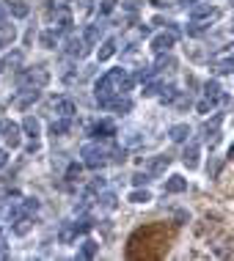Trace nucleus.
<instances>
[{
	"mask_svg": "<svg viewBox=\"0 0 234 261\" xmlns=\"http://www.w3.org/2000/svg\"><path fill=\"white\" fill-rule=\"evenodd\" d=\"M171 165V157L168 154H155L149 162H146V171L152 173V176H160V173H165V168Z\"/></svg>",
	"mask_w": 234,
	"mask_h": 261,
	"instance_id": "obj_7",
	"label": "nucleus"
},
{
	"mask_svg": "<svg viewBox=\"0 0 234 261\" xmlns=\"http://www.w3.org/2000/svg\"><path fill=\"white\" fill-rule=\"evenodd\" d=\"M113 135H116L113 121H96V124L91 127V137H96V140H110Z\"/></svg>",
	"mask_w": 234,
	"mask_h": 261,
	"instance_id": "obj_6",
	"label": "nucleus"
},
{
	"mask_svg": "<svg viewBox=\"0 0 234 261\" xmlns=\"http://www.w3.org/2000/svg\"><path fill=\"white\" fill-rule=\"evenodd\" d=\"M22 130L28 132V137H36L39 132H42V124H39V119H33V116H25V121H22Z\"/></svg>",
	"mask_w": 234,
	"mask_h": 261,
	"instance_id": "obj_27",
	"label": "nucleus"
},
{
	"mask_svg": "<svg viewBox=\"0 0 234 261\" xmlns=\"http://www.w3.org/2000/svg\"><path fill=\"white\" fill-rule=\"evenodd\" d=\"M187 36H190V39H198V36H204L207 30H210V19H190V25H187Z\"/></svg>",
	"mask_w": 234,
	"mask_h": 261,
	"instance_id": "obj_17",
	"label": "nucleus"
},
{
	"mask_svg": "<svg viewBox=\"0 0 234 261\" xmlns=\"http://www.w3.org/2000/svg\"><path fill=\"white\" fill-rule=\"evenodd\" d=\"M80 157H83V165L91 171H99L102 165H108V146H99V143H85L80 148Z\"/></svg>",
	"mask_w": 234,
	"mask_h": 261,
	"instance_id": "obj_2",
	"label": "nucleus"
},
{
	"mask_svg": "<svg viewBox=\"0 0 234 261\" xmlns=\"http://www.w3.org/2000/svg\"><path fill=\"white\" fill-rule=\"evenodd\" d=\"M157 96H160V102L162 105H171V102H174V96H176V88L174 85H160V91H157Z\"/></svg>",
	"mask_w": 234,
	"mask_h": 261,
	"instance_id": "obj_31",
	"label": "nucleus"
},
{
	"mask_svg": "<svg viewBox=\"0 0 234 261\" xmlns=\"http://www.w3.org/2000/svg\"><path fill=\"white\" fill-rule=\"evenodd\" d=\"M116 8V0H105L102 6H99V14H110Z\"/></svg>",
	"mask_w": 234,
	"mask_h": 261,
	"instance_id": "obj_43",
	"label": "nucleus"
},
{
	"mask_svg": "<svg viewBox=\"0 0 234 261\" xmlns=\"http://www.w3.org/2000/svg\"><path fill=\"white\" fill-rule=\"evenodd\" d=\"M0 132H3V137H6V143L11 148L19 146V127L14 121H0Z\"/></svg>",
	"mask_w": 234,
	"mask_h": 261,
	"instance_id": "obj_8",
	"label": "nucleus"
},
{
	"mask_svg": "<svg viewBox=\"0 0 234 261\" xmlns=\"http://www.w3.org/2000/svg\"><path fill=\"white\" fill-rule=\"evenodd\" d=\"M132 85H135V77H132V74H127L124 69L105 71L102 77L96 80V105L102 107V110H108L110 99H113V96H119V94L132 91Z\"/></svg>",
	"mask_w": 234,
	"mask_h": 261,
	"instance_id": "obj_1",
	"label": "nucleus"
},
{
	"mask_svg": "<svg viewBox=\"0 0 234 261\" xmlns=\"http://www.w3.org/2000/svg\"><path fill=\"white\" fill-rule=\"evenodd\" d=\"M53 107H55V113L64 116V119H72L75 110H78V107H75V102L69 99V96H58V99L53 102Z\"/></svg>",
	"mask_w": 234,
	"mask_h": 261,
	"instance_id": "obj_10",
	"label": "nucleus"
},
{
	"mask_svg": "<svg viewBox=\"0 0 234 261\" xmlns=\"http://www.w3.org/2000/svg\"><path fill=\"white\" fill-rule=\"evenodd\" d=\"M6 14H8V3H0V19L6 17Z\"/></svg>",
	"mask_w": 234,
	"mask_h": 261,
	"instance_id": "obj_47",
	"label": "nucleus"
},
{
	"mask_svg": "<svg viewBox=\"0 0 234 261\" xmlns=\"http://www.w3.org/2000/svg\"><path fill=\"white\" fill-rule=\"evenodd\" d=\"M88 3H91V0H88Z\"/></svg>",
	"mask_w": 234,
	"mask_h": 261,
	"instance_id": "obj_49",
	"label": "nucleus"
},
{
	"mask_svg": "<svg viewBox=\"0 0 234 261\" xmlns=\"http://www.w3.org/2000/svg\"><path fill=\"white\" fill-rule=\"evenodd\" d=\"M19 209H22V214H36L39 212V201H36V198H25Z\"/></svg>",
	"mask_w": 234,
	"mask_h": 261,
	"instance_id": "obj_36",
	"label": "nucleus"
},
{
	"mask_svg": "<svg viewBox=\"0 0 234 261\" xmlns=\"http://www.w3.org/2000/svg\"><path fill=\"white\" fill-rule=\"evenodd\" d=\"M47 83H50V71L42 69V66L19 71V85H22V88H44Z\"/></svg>",
	"mask_w": 234,
	"mask_h": 261,
	"instance_id": "obj_3",
	"label": "nucleus"
},
{
	"mask_svg": "<svg viewBox=\"0 0 234 261\" xmlns=\"http://www.w3.org/2000/svg\"><path fill=\"white\" fill-rule=\"evenodd\" d=\"M171 105L179 107V110H187V107H190L193 102H190V96H187L185 91H176V96H174V102H171Z\"/></svg>",
	"mask_w": 234,
	"mask_h": 261,
	"instance_id": "obj_34",
	"label": "nucleus"
},
{
	"mask_svg": "<svg viewBox=\"0 0 234 261\" xmlns=\"http://www.w3.org/2000/svg\"><path fill=\"white\" fill-rule=\"evenodd\" d=\"M215 14H218V8L210 6V3H193L190 6V19H210Z\"/></svg>",
	"mask_w": 234,
	"mask_h": 261,
	"instance_id": "obj_11",
	"label": "nucleus"
},
{
	"mask_svg": "<svg viewBox=\"0 0 234 261\" xmlns=\"http://www.w3.org/2000/svg\"><path fill=\"white\" fill-rule=\"evenodd\" d=\"M66 53L72 55V58H85V55H88V44H85L83 39H69V42H66Z\"/></svg>",
	"mask_w": 234,
	"mask_h": 261,
	"instance_id": "obj_13",
	"label": "nucleus"
},
{
	"mask_svg": "<svg viewBox=\"0 0 234 261\" xmlns=\"http://www.w3.org/2000/svg\"><path fill=\"white\" fill-rule=\"evenodd\" d=\"M80 173H83V165H80V162H72V165L66 168V179H80Z\"/></svg>",
	"mask_w": 234,
	"mask_h": 261,
	"instance_id": "obj_38",
	"label": "nucleus"
},
{
	"mask_svg": "<svg viewBox=\"0 0 234 261\" xmlns=\"http://www.w3.org/2000/svg\"><path fill=\"white\" fill-rule=\"evenodd\" d=\"M232 33H234V25H232Z\"/></svg>",
	"mask_w": 234,
	"mask_h": 261,
	"instance_id": "obj_48",
	"label": "nucleus"
},
{
	"mask_svg": "<svg viewBox=\"0 0 234 261\" xmlns=\"http://www.w3.org/2000/svg\"><path fill=\"white\" fill-rule=\"evenodd\" d=\"M212 71H215V74H232V71H234V55L215 58V61H212Z\"/></svg>",
	"mask_w": 234,
	"mask_h": 261,
	"instance_id": "obj_12",
	"label": "nucleus"
},
{
	"mask_svg": "<svg viewBox=\"0 0 234 261\" xmlns=\"http://www.w3.org/2000/svg\"><path fill=\"white\" fill-rule=\"evenodd\" d=\"M160 58H157V64H155V71H174L176 69V61L171 58L168 53H157Z\"/></svg>",
	"mask_w": 234,
	"mask_h": 261,
	"instance_id": "obj_21",
	"label": "nucleus"
},
{
	"mask_svg": "<svg viewBox=\"0 0 234 261\" xmlns=\"http://www.w3.org/2000/svg\"><path fill=\"white\" fill-rule=\"evenodd\" d=\"M72 11H69V6H61L58 11H55V33L58 36H66V33H72Z\"/></svg>",
	"mask_w": 234,
	"mask_h": 261,
	"instance_id": "obj_4",
	"label": "nucleus"
},
{
	"mask_svg": "<svg viewBox=\"0 0 234 261\" xmlns=\"http://www.w3.org/2000/svg\"><path fill=\"white\" fill-rule=\"evenodd\" d=\"M6 162H8V151H3V148H0V168L6 165Z\"/></svg>",
	"mask_w": 234,
	"mask_h": 261,
	"instance_id": "obj_46",
	"label": "nucleus"
},
{
	"mask_svg": "<svg viewBox=\"0 0 234 261\" xmlns=\"http://www.w3.org/2000/svg\"><path fill=\"white\" fill-rule=\"evenodd\" d=\"M75 239H78V228H75V223H64V226L58 228V242L61 245H72Z\"/></svg>",
	"mask_w": 234,
	"mask_h": 261,
	"instance_id": "obj_15",
	"label": "nucleus"
},
{
	"mask_svg": "<svg viewBox=\"0 0 234 261\" xmlns=\"http://www.w3.org/2000/svg\"><path fill=\"white\" fill-rule=\"evenodd\" d=\"M3 69H19V66H22V53H19V50H14V53H8L6 58H3Z\"/></svg>",
	"mask_w": 234,
	"mask_h": 261,
	"instance_id": "obj_26",
	"label": "nucleus"
},
{
	"mask_svg": "<svg viewBox=\"0 0 234 261\" xmlns=\"http://www.w3.org/2000/svg\"><path fill=\"white\" fill-rule=\"evenodd\" d=\"M198 154H201L198 143H187V148L182 151V162H185L187 171H196V168H198Z\"/></svg>",
	"mask_w": 234,
	"mask_h": 261,
	"instance_id": "obj_9",
	"label": "nucleus"
},
{
	"mask_svg": "<svg viewBox=\"0 0 234 261\" xmlns=\"http://www.w3.org/2000/svg\"><path fill=\"white\" fill-rule=\"evenodd\" d=\"M130 201L132 203H149L152 201V193L149 190H132L130 193Z\"/></svg>",
	"mask_w": 234,
	"mask_h": 261,
	"instance_id": "obj_35",
	"label": "nucleus"
},
{
	"mask_svg": "<svg viewBox=\"0 0 234 261\" xmlns=\"http://www.w3.org/2000/svg\"><path fill=\"white\" fill-rule=\"evenodd\" d=\"M30 226H33V223H30V217H28V214H22V217L14 220V234H19V237H22V234L30 231Z\"/></svg>",
	"mask_w": 234,
	"mask_h": 261,
	"instance_id": "obj_32",
	"label": "nucleus"
},
{
	"mask_svg": "<svg viewBox=\"0 0 234 261\" xmlns=\"http://www.w3.org/2000/svg\"><path fill=\"white\" fill-rule=\"evenodd\" d=\"M8 14L17 17V19H25L30 14V6L25 3V0H11V3H8Z\"/></svg>",
	"mask_w": 234,
	"mask_h": 261,
	"instance_id": "obj_20",
	"label": "nucleus"
},
{
	"mask_svg": "<svg viewBox=\"0 0 234 261\" xmlns=\"http://www.w3.org/2000/svg\"><path fill=\"white\" fill-rule=\"evenodd\" d=\"M102 39V25H85V33H83V42L88 47H94L96 42Z\"/></svg>",
	"mask_w": 234,
	"mask_h": 261,
	"instance_id": "obj_19",
	"label": "nucleus"
},
{
	"mask_svg": "<svg viewBox=\"0 0 234 261\" xmlns=\"http://www.w3.org/2000/svg\"><path fill=\"white\" fill-rule=\"evenodd\" d=\"M39 44H42L44 50H55V44H58V33H55V30H44V33H39Z\"/></svg>",
	"mask_w": 234,
	"mask_h": 261,
	"instance_id": "obj_25",
	"label": "nucleus"
},
{
	"mask_svg": "<svg viewBox=\"0 0 234 261\" xmlns=\"http://www.w3.org/2000/svg\"><path fill=\"white\" fill-rule=\"evenodd\" d=\"M102 190H105V179H102V176H96L94 182L88 184V193H102Z\"/></svg>",
	"mask_w": 234,
	"mask_h": 261,
	"instance_id": "obj_40",
	"label": "nucleus"
},
{
	"mask_svg": "<svg viewBox=\"0 0 234 261\" xmlns=\"http://www.w3.org/2000/svg\"><path fill=\"white\" fill-rule=\"evenodd\" d=\"M168 137L174 143H187V137H190V127H187V124H174L168 130Z\"/></svg>",
	"mask_w": 234,
	"mask_h": 261,
	"instance_id": "obj_18",
	"label": "nucleus"
},
{
	"mask_svg": "<svg viewBox=\"0 0 234 261\" xmlns=\"http://www.w3.org/2000/svg\"><path fill=\"white\" fill-rule=\"evenodd\" d=\"M149 182H152V173L149 171H138L135 176H132V184H135V187H144V184H149Z\"/></svg>",
	"mask_w": 234,
	"mask_h": 261,
	"instance_id": "obj_37",
	"label": "nucleus"
},
{
	"mask_svg": "<svg viewBox=\"0 0 234 261\" xmlns=\"http://www.w3.org/2000/svg\"><path fill=\"white\" fill-rule=\"evenodd\" d=\"M223 94V88H221V83H218V80H207L204 83V96L207 99H215L218 102V96Z\"/></svg>",
	"mask_w": 234,
	"mask_h": 261,
	"instance_id": "obj_28",
	"label": "nucleus"
},
{
	"mask_svg": "<svg viewBox=\"0 0 234 261\" xmlns=\"http://www.w3.org/2000/svg\"><path fill=\"white\" fill-rule=\"evenodd\" d=\"M212 107H215V99H207V96H204V99L196 105V110H198V113H210Z\"/></svg>",
	"mask_w": 234,
	"mask_h": 261,
	"instance_id": "obj_39",
	"label": "nucleus"
},
{
	"mask_svg": "<svg viewBox=\"0 0 234 261\" xmlns=\"http://www.w3.org/2000/svg\"><path fill=\"white\" fill-rule=\"evenodd\" d=\"M113 53H116V39H105L102 47H99V53H96V58L99 61H110L113 58Z\"/></svg>",
	"mask_w": 234,
	"mask_h": 261,
	"instance_id": "obj_24",
	"label": "nucleus"
},
{
	"mask_svg": "<svg viewBox=\"0 0 234 261\" xmlns=\"http://www.w3.org/2000/svg\"><path fill=\"white\" fill-rule=\"evenodd\" d=\"M187 190V179L185 176H168L162 184V193H185Z\"/></svg>",
	"mask_w": 234,
	"mask_h": 261,
	"instance_id": "obj_14",
	"label": "nucleus"
},
{
	"mask_svg": "<svg viewBox=\"0 0 234 261\" xmlns=\"http://www.w3.org/2000/svg\"><path fill=\"white\" fill-rule=\"evenodd\" d=\"M207 173H210V179H215L218 173H221V160H212L210 165H207Z\"/></svg>",
	"mask_w": 234,
	"mask_h": 261,
	"instance_id": "obj_41",
	"label": "nucleus"
},
{
	"mask_svg": "<svg viewBox=\"0 0 234 261\" xmlns=\"http://www.w3.org/2000/svg\"><path fill=\"white\" fill-rule=\"evenodd\" d=\"M72 130V119H64V116H61L58 121H53V124H50V135H66V132Z\"/></svg>",
	"mask_w": 234,
	"mask_h": 261,
	"instance_id": "obj_22",
	"label": "nucleus"
},
{
	"mask_svg": "<svg viewBox=\"0 0 234 261\" xmlns=\"http://www.w3.org/2000/svg\"><path fill=\"white\" fill-rule=\"evenodd\" d=\"M33 151H39V143H36V137H30V143H28V154H33Z\"/></svg>",
	"mask_w": 234,
	"mask_h": 261,
	"instance_id": "obj_45",
	"label": "nucleus"
},
{
	"mask_svg": "<svg viewBox=\"0 0 234 261\" xmlns=\"http://www.w3.org/2000/svg\"><path fill=\"white\" fill-rule=\"evenodd\" d=\"M218 99L223 102V107H234V99H232V96H229V94H221V96H218Z\"/></svg>",
	"mask_w": 234,
	"mask_h": 261,
	"instance_id": "obj_44",
	"label": "nucleus"
},
{
	"mask_svg": "<svg viewBox=\"0 0 234 261\" xmlns=\"http://www.w3.org/2000/svg\"><path fill=\"white\" fill-rule=\"evenodd\" d=\"M96 253H99V245H96L94 242V239H85V242H83V248H80V259H94V256Z\"/></svg>",
	"mask_w": 234,
	"mask_h": 261,
	"instance_id": "obj_29",
	"label": "nucleus"
},
{
	"mask_svg": "<svg viewBox=\"0 0 234 261\" xmlns=\"http://www.w3.org/2000/svg\"><path fill=\"white\" fill-rule=\"evenodd\" d=\"M75 228H78V234H88L91 231V220H78Z\"/></svg>",
	"mask_w": 234,
	"mask_h": 261,
	"instance_id": "obj_42",
	"label": "nucleus"
},
{
	"mask_svg": "<svg viewBox=\"0 0 234 261\" xmlns=\"http://www.w3.org/2000/svg\"><path fill=\"white\" fill-rule=\"evenodd\" d=\"M108 110H116L119 116H124V113H130V110H132V102L127 99V94H119V96H113V99H110Z\"/></svg>",
	"mask_w": 234,
	"mask_h": 261,
	"instance_id": "obj_16",
	"label": "nucleus"
},
{
	"mask_svg": "<svg viewBox=\"0 0 234 261\" xmlns=\"http://www.w3.org/2000/svg\"><path fill=\"white\" fill-rule=\"evenodd\" d=\"M116 203H119V198H116L113 193H102V196H99V206H102V209H108V212H113V209H116Z\"/></svg>",
	"mask_w": 234,
	"mask_h": 261,
	"instance_id": "obj_33",
	"label": "nucleus"
},
{
	"mask_svg": "<svg viewBox=\"0 0 234 261\" xmlns=\"http://www.w3.org/2000/svg\"><path fill=\"white\" fill-rule=\"evenodd\" d=\"M36 99H39V88H25V94L17 96V107H22L25 110V107H30Z\"/></svg>",
	"mask_w": 234,
	"mask_h": 261,
	"instance_id": "obj_23",
	"label": "nucleus"
},
{
	"mask_svg": "<svg viewBox=\"0 0 234 261\" xmlns=\"http://www.w3.org/2000/svg\"><path fill=\"white\" fill-rule=\"evenodd\" d=\"M14 36H17L14 25L6 22V19H0V42H14Z\"/></svg>",
	"mask_w": 234,
	"mask_h": 261,
	"instance_id": "obj_30",
	"label": "nucleus"
},
{
	"mask_svg": "<svg viewBox=\"0 0 234 261\" xmlns=\"http://www.w3.org/2000/svg\"><path fill=\"white\" fill-rule=\"evenodd\" d=\"M0 44H3V42H0Z\"/></svg>",
	"mask_w": 234,
	"mask_h": 261,
	"instance_id": "obj_50",
	"label": "nucleus"
},
{
	"mask_svg": "<svg viewBox=\"0 0 234 261\" xmlns=\"http://www.w3.org/2000/svg\"><path fill=\"white\" fill-rule=\"evenodd\" d=\"M174 44H176V33H171V30H162V33L152 36V50L155 53H171Z\"/></svg>",
	"mask_w": 234,
	"mask_h": 261,
	"instance_id": "obj_5",
	"label": "nucleus"
}]
</instances>
